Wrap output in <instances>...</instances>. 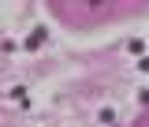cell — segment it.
Wrapping results in <instances>:
<instances>
[{"instance_id":"6da1fadb","label":"cell","mask_w":149,"mask_h":127,"mask_svg":"<svg viewBox=\"0 0 149 127\" xmlns=\"http://www.w3.org/2000/svg\"><path fill=\"white\" fill-rule=\"evenodd\" d=\"M134 127H149V112H142V116L134 120Z\"/></svg>"}]
</instances>
